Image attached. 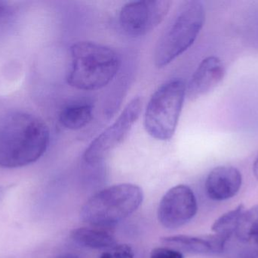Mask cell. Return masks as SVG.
I'll list each match as a JSON object with an SVG mask.
<instances>
[{
	"mask_svg": "<svg viewBox=\"0 0 258 258\" xmlns=\"http://www.w3.org/2000/svg\"><path fill=\"white\" fill-rule=\"evenodd\" d=\"M49 130L37 117L12 112L0 118V168H22L39 160L49 144Z\"/></svg>",
	"mask_w": 258,
	"mask_h": 258,
	"instance_id": "1",
	"label": "cell"
},
{
	"mask_svg": "<svg viewBox=\"0 0 258 258\" xmlns=\"http://www.w3.org/2000/svg\"><path fill=\"white\" fill-rule=\"evenodd\" d=\"M71 65L68 84L82 90H96L107 86L119 68V59L114 50L102 44L81 41L70 49Z\"/></svg>",
	"mask_w": 258,
	"mask_h": 258,
	"instance_id": "2",
	"label": "cell"
},
{
	"mask_svg": "<svg viewBox=\"0 0 258 258\" xmlns=\"http://www.w3.org/2000/svg\"><path fill=\"white\" fill-rule=\"evenodd\" d=\"M205 19L206 11L202 2H184L158 42L154 53L156 66L165 68L186 51L200 34Z\"/></svg>",
	"mask_w": 258,
	"mask_h": 258,
	"instance_id": "3",
	"label": "cell"
},
{
	"mask_svg": "<svg viewBox=\"0 0 258 258\" xmlns=\"http://www.w3.org/2000/svg\"><path fill=\"white\" fill-rule=\"evenodd\" d=\"M142 189L130 183L115 185L89 198L81 209L82 219L95 227H108L123 221L142 204Z\"/></svg>",
	"mask_w": 258,
	"mask_h": 258,
	"instance_id": "4",
	"label": "cell"
},
{
	"mask_svg": "<svg viewBox=\"0 0 258 258\" xmlns=\"http://www.w3.org/2000/svg\"><path fill=\"white\" fill-rule=\"evenodd\" d=\"M186 95V86L174 79L159 88L152 95L144 113L147 133L157 140L171 139L175 133Z\"/></svg>",
	"mask_w": 258,
	"mask_h": 258,
	"instance_id": "5",
	"label": "cell"
},
{
	"mask_svg": "<svg viewBox=\"0 0 258 258\" xmlns=\"http://www.w3.org/2000/svg\"><path fill=\"white\" fill-rule=\"evenodd\" d=\"M141 109V98H133L114 123L91 142L84 153L85 162L89 165H95L122 143L139 118Z\"/></svg>",
	"mask_w": 258,
	"mask_h": 258,
	"instance_id": "6",
	"label": "cell"
},
{
	"mask_svg": "<svg viewBox=\"0 0 258 258\" xmlns=\"http://www.w3.org/2000/svg\"><path fill=\"white\" fill-rule=\"evenodd\" d=\"M168 0H143L126 3L119 12L122 30L133 36H141L156 28L168 15Z\"/></svg>",
	"mask_w": 258,
	"mask_h": 258,
	"instance_id": "7",
	"label": "cell"
},
{
	"mask_svg": "<svg viewBox=\"0 0 258 258\" xmlns=\"http://www.w3.org/2000/svg\"><path fill=\"white\" fill-rule=\"evenodd\" d=\"M197 210V198L192 189L179 185L169 189L161 200L158 218L165 228L177 229L189 223Z\"/></svg>",
	"mask_w": 258,
	"mask_h": 258,
	"instance_id": "8",
	"label": "cell"
},
{
	"mask_svg": "<svg viewBox=\"0 0 258 258\" xmlns=\"http://www.w3.org/2000/svg\"><path fill=\"white\" fill-rule=\"evenodd\" d=\"M225 67L219 58L210 56L199 65L191 77L186 95L194 101L215 89L225 75Z\"/></svg>",
	"mask_w": 258,
	"mask_h": 258,
	"instance_id": "9",
	"label": "cell"
},
{
	"mask_svg": "<svg viewBox=\"0 0 258 258\" xmlns=\"http://www.w3.org/2000/svg\"><path fill=\"white\" fill-rule=\"evenodd\" d=\"M242 183V176L239 170L231 166H219L209 173L205 187L211 199L221 201L236 195Z\"/></svg>",
	"mask_w": 258,
	"mask_h": 258,
	"instance_id": "10",
	"label": "cell"
},
{
	"mask_svg": "<svg viewBox=\"0 0 258 258\" xmlns=\"http://www.w3.org/2000/svg\"><path fill=\"white\" fill-rule=\"evenodd\" d=\"M162 243L177 251L192 254H221L224 251L227 239L218 235L206 236H166L161 239Z\"/></svg>",
	"mask_w": 258,
	"mask_h": 258,
	"instance_id": "11",
	"label": "cell"
},
{
	"mask_svg": "<svg viewBox=\"0 0 258 258\" xmlns=\"http://www.w3.org/2000/svg\"><path fill=\"white\" fill-rule=\"evenodd\" d=\"M71 237L78 245L92 249L112 248L116 242V238L109 232L89 227L75 229L71 232Z\"/></svg>",
	"mask_w": 258,
	"mask_h": 258,
	"instance_id": "12",
	"label": "cell"
},
{
	"mask_svg": "<svg viewBox=\"0 0 258 258\" xmlns=\"http://www.w3.org/2000/svg\"><path fill=\"white\" fill-rule=\"evenodd\" d=\"M235 234L239 240L251 244L253 248L258 250V204L244 211L239 218Z\"/></svg>",
	"mask_w": 258,
	"mask_h": 258,
	"instance_id": "13",
	"label": "cell"
},
{
	"mask_svg": "<svg viewBox=\"0 0 258 258\" xmlns=\"http://www.w3.org/2000/svg\"><path fill=\"white\" fill-rule=\"evenodd\" d=\"M93 118V109L90 105H74L60 112V123L68 130H77L87 126Z\"/></svg>",
	"mask_w": 258,
	"mask_h": 258,
	"instance_id": "14",
	"label": "cell"
},
{
	"mask_svg": "<svg viewBox=\"0 0 258 258\" xmlns=\"http://www.w3.org/2000/svg\"><path fill=\"white\" fill-rule=\"evenodd\" d=\"M245 211L243 204H240L233 210L220 217L212 227L214 233L228 240L235 233L241 215Z\"/></svg>",
	"mask_w": 258,
	"mask_h": 258,
	"instance_id": "15",
	"label": "cell"
},
{
	"mask_svg": "<svg viewBox=\"0 0 258 258\" xmlns=\"http://www.w3.org/2000/svg\"><path fill=\"white\" fill-rule=\"evenodd\" d=\"M135 252L128 245H118L112 247L111 249L106 251L100 258H134Z\"/></svg>",
	"mask_w": 258,
	"mask_h": 258,
	"instance_id": "16",
	"label": "cell"
},
{
	"mask_svg": "<svg viewBox=\"0 0 258 258\" xmlns=\"http://www.w3.org/2000/svg\"><path fill=\"white\" fill-rule=\"evenodd\" d=\"M150 258H183V255L174 248H156L150 253Z\"/></svg>",
	"mask_w": 258,
	"mask_h": 258,
	"instance_id": "17",
	"label": "cell"
},
{
	"mask_svg": "<svg viewBox=\"0 0 258 258\" xmlns=\"http://www.w3.org/2000/svg\"><path fill=\"white\" fill-rule=\"evenodd\" d=\"M239 258H258V250L253 247L248 248L241 254Z\"/></svg>",
	"mask_w": 258,
	"mask_h": 258,
	"instance_id": "18",
	"label": "cell"
},
{
	"mask_svg": "<svg viewBox=\"0 0 258 258\" xmlns=\"http://www.w3.org/2000/svg\"><path fill=\"white\" fill-rule=\"evenodd\" d=\"M54 258H82L78 254H73V253H65V254H60L57 257Z\"/></svg>",
	"mask_w": 258,
	"mask_h": 258,
	"instance_id": "19",
	"label": "cell"
},
{
	"mask_svg": "<svg viewBox=\"0 0 258 258\" xmlns=\"http://www.w3.org/2000/svg\"><path fill=\"white\" fill-rule=\"evenodd\" d=\"M253 173H254V177L258 180V157L254 161V165H253Z\"/></svg>",
	"mask_w": 258,
	"mask_h": 258,
	"instance_id": "20",
	"label": "cell"
},
{
	"mask_svg": "<svg viewBox=\"0 0 258 258\" xmlns=\"http://www.w3.org/2000/svg\"><path fill=\"white\" fill-rule=\"evenodd\" d=\"M6 13V7L3 2H0V18Z\"/></svg>",
	"mask_w": 258,
	"mask_h": 258,
	"instance_id": "21",
	"label": "cell"
},
{
	"mask_svg": "<svg viewBox=\"0 0 258 258\" xmlns=\"http://www.w3.org/2000/svg\"><path fill=\"white\" fill-rule=\"evenodd\" d=\"M5 191H6V189L3 186H0V198H3L4 196Z\"/></svg>",
	"mask_w": 258,
	"mask_h": 258,
	"instance_id": "22",
	"label": "cell"
}]
</instances>
